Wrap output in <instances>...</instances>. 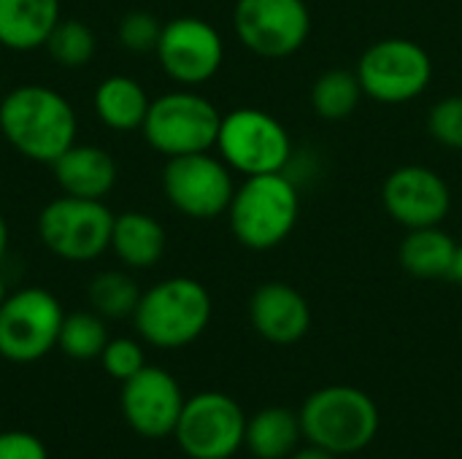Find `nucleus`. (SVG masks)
I'll return each instance as SVG.
<instances>
[{
    "label": "nucleus",
    "instance_id": "nucleus-12",
    "mask_svg": "<svg viewBox=\"0 0 462 459\" xmlns=\"http://www.w3.org/2000/svg\"><path fill=\"white\" fill-rule=\"evenodd\" d=\"M233 24L238 41L252 54L282 60L306 43L311 14L303 0H238Z\"/></svg>",
    "mask_w": 462,
    "mask_h": 459
},
{
    "label": "nucleus",
    "instance_id": "nucleus-5",
    "mask_svg": "<svg viewBox=\"0 0 462 459\" xmlns=\"http://www.w3.org/2000/svg\"><path fill=\"white\" fill-rule=\"evenodd\" d=\"M219 124L222 114L208 97L189 89H176L149 103L141 133L154 151L171 160L211 151L217 146Z\"/></svg>",
    "mask_w": 462,
    "mask_h": 459
},
{
    "label": "nucleus",
    "instance_id": "nucleus-14",
    "mask_svg": "<svg viewBox=\"0 0 462 459\" xmlns=\"http://www.w3.org/2000/svg\"><path fill=\"white\" fill-rule=\"evenodd\" d=\"M382 203L390 219L406 230L436 227L452 208V192L433 168L403 165L387 176L382 187Z\"/></svg>",
    "mask_w": 462,
    "mask_h": 459
},
{
    "label": "nucleus",
    "instance_id": "nucleus-10",
    "mask_svg": "<svg viewBox=\"0 0 462 459\" xmlns=\"http://www.w3.org/2000/svg\"><path fill=\"white\" fill-rule=\"evenodd\" d=\"M168 203L189 219H217L227 214L236 195L233 170L208 151L171 157L162 170Z\"/></svg>",
    "mask_w": 462,
    "mask_h": 459
},
{
    "label": "nucleus",
    "instance_id": "nucleus-26",
    "mask_svg": "<svg viewBox=\"0 0 462 459\" xmlns=\"http://www.w3.org/2000/svg\"><path fill=\"white\" fill-rule=\"evenodd\" d=\"M43 49L62 68H84L95 57L97 41L89 24L79 19H60Z\"/></svg>",
    "mask_w": 462,
    "mask_h": 459
},
{
    "label": "nucleus",
    "instance_id": "nucleus-8",
    "mask_svg": "<svg viewBox=\"0 0 462 459\" xmlns=\"http://www.w3.org/2000/svg\"><path fill=\"white\" fill-rule=\"evenodd\" d=\"M363 95L387 106L420 97L433 78V60L417 41L384 38L371 43L355 68Z\"/></svg>",
    "mask_w": 462,
    "mask_h": 459
},
{
    "label": "nucleus",
    "instance_id": "nucleus-7",
    "mask_svg": "<svg viewBox=\"0 0 462 459\" xmlns=\"http://www.w3.org/2000/svg\"><path fill=\"white\" fill-rule=\"evenodd\" d=\"M114 214L103 200L62 195L38 214L43 246L65 262H89L111 249Z\"/></svg>",
    "mask_w": 462,
    "mask_h": 459
},
{
    "label": "nucleus",
    "instance_id": "nucleus-34",
    "mask_svg": "<svg viewBox=\"0 0 462 459\" xmlns=\"http://www.w3.org/2000/svg\"><path fill=\"white\" fill-rule=\"evenodd\" d=\"M8 298V289H5V279L0 276V306H3V300Z\"/></svg>",
    "mask_w": 462,
    "mask_h": 459
},
{
    "label": "nucleus",
    "instance_id": "nucleus-30",
    "mask_svg": "<svg viewBox=\"0 0 462 459\" xmlns=\"http://www.w3.org/2000/svg\"><path fill=\"white\" fill-rule=\"evenodd\" d=\"M0 459H49L43 441L27 430L0 433Z\"/></svg>",
    "mask_w": 462,
    "mask_h": 459
},
{
    "label": "nucleus",
    "instance_id": "nucleus-27",
    "mask_svg": "<svg viewBox=\"0 0 462 459\" xmlns=\"http://www.w3.org/2000/svg\"><path fill=\"white\" fill-rule=\"evenodd\" d=\"M162 24L154 14L149 11H130L119 19V27H116V38L119 43L133 51V54H146V51H154L157 43H160V32H162Z\"/></svg>",
    "mask_w": 462,
    "mask_h": 459
},
{
    "label": "nucleus",
    "instance_id": "nucleus-28",
    "mask_svg": "<svg viewBox=\"0 0 462 459\" xmlns=\"http://www.w3.org/2000/svg\"><path fill=\"white\" fill-rule=\"evenodd\" d=\"M428 133L436 143L462 151V95H449L430 108Z\"/></svg>",
    "mask_w": 462,
    "mask_h": 459
},
{
    "label": "nucleus",
    "instance_id": "nucleus-32",
    "mask_svg": "<svg viewBox=\"0 0 462 459\" xmlns=\"http://www.w3.org/2000/svg\"><path fill=\"white\" fill-rule=\"evenodd\" d=\"M5 252H8V225L5 216L0 214V262L5 260Z\"/></svg>",
    "mask_w": 462,
    "mask_h": 459
},
{
    "label": "nucleus",
    "instance_id": "nucleus-3",
    "mask_svg": "<svg viewBox=\"0 0 462 459\" xmlns=\"http://www.w3.org/2000/svg\"><path fill=\"white\" fill-rule=\"evenodd\" d=\"M298 417L303 438L336 457L368 449L382 425L379 409L371 395L349 384L317 390L306 398Z\"/></svg>",
    "mask_w": 462,
    "mask_h": 459
},
{
    "label": "nucleus",
    "instance_id": "nucleus-18",
    "mask_svg": "<svg viewBox=\"0 0 462 459\" xmlns=\"http://www.w3.org/2000/svg\"><path fill=\"white\" fill-rule=\"evenodd\" d=\"M60 0H0V46L35 51L60 22Z\"/></svg>",
    "mask_w": 462,
    "mask_h": 459
},
{
    "label": "nucleus",
    "instance_id": "nucleus-23",
    "mask_svg": "<svg viewBox=\"0 0 462 459\" xmlns=\"http://www.w3.org/2000/svg\"><path fill=\"white\" fill-rule=\"evenodd\" d=\"M360 97H363L360 78L355 70H346V68L325 70L311 87V106L317 116L328 122H341L352 116L355 108L360 106Z\"/></svg>",
    "mask_w": 462,
    "mask_h": 459
},
{
    "label": "nucleus",
    "instance_id": "nucleus-13",
    "mask_svg": "<svg viewBox=\"0 0 462 459\" xmlns=\"http://www.w3.org/2000/svg\"><path fill=\"white\" fill-rule=\"evenodd\" d=\"M154 54L168 78L181 87H198L219 73L225 62V43L211 22L176 16L162 24Z\"/></svg>",
    "mask_w": 462,
    "mask_h": 459
},
{
    "label": "nucleus",
    "instance_id": "nucleus-2",
    "mask_svg": "<svg viewBox=\"0 0 462 459\" xmlns=\"http://www.w3.org/2000/svg\"><path fill=\"white\" fill-rule=\"evenodd\" d=\"M211 311V295L198 279L173 276L141 292L133 322L149 346L184 349L206 333Z\"/></svg>",
    "mask_w": 462,
    "mask_h": 459
},
{
    "label": "nucleus",
    "instance_id": "nucleus-1",
    "mask_svg": "<svg viewBox=\"0 0 462 459\" xmlns=\"http://www.w3.org/2000/svg\"><path fill=\"white\" fill-rule=\"evenodd\" d=\"M73 106L46 84L14 87L0 100V133L27 160L51 165L76 143Z\"/></svg>",
    "mask_w": 462,
    "mask_h": 459
},
{
    "label": "nucleus",
    "instance_id": "nucleus-11",
    "mask_svg": "<svg viewBox=\"0 0 462 459\" xmlns=\"http://www.w3.org/2000/svg\"><path fill=\"white\" fill-rule=\"evenodd\" d=\"M189 459H230L246 438V417L225 392H198L184 400L173 430Z\"/></svg>",
    "mask_w": 462,
    "mask_h": 459
},
{
    "label": "nucleus",
    "instance_id": "nucleus-29",
    "mask_svg": "<svg viewBox=\"0 0 462 459\" xmlns=\"http://www.w3.org/2000/svg\"><path fill=\"white\" fill-rule=\"evenodd\" d=\"M100 363L106 368V373L116 381H127L133 379L138 371L146 368V354H143V346L133 338H114L106 344L103 354H100Z\"/></svg>",
    "mask_w": 462,
    "mask_h": 459
},
{
    "label": "nucleus",
    "instance_id": "nucleus-31",
    "mask_svg": "<svg viewBox=\"0 0 462 459\" xmlns=\"http://www.w3.org/2000/svg\"><path fill=\"white\" fill-rule=\"evenodd\" d=\"M287 459H336V454H330L319 446H306V449H295Z\"/></svg>",
    "mask_w": 462,
    "mask_h": 459
},
{
    "label": "nucleus",
    "instance_id": "nucleus-24",
    "mask_svg": "<svg viewBox=\"0 0 462 459\" xmlns=\"http://www.w3.org/2000/svg\"><path fill=\"white\" fill-rule=\"evenodd\" d=\"M108 341H111L108 327H106V319L100 314L73 311V314H65V319H62L57 346L70 360L84 363V360H100Z\"/></svg>",
    "mask_w": 462,
    "mask_h": 459
},
{
    "label": "nucleus",
    "instance_id": "nucleus-16",
    "mask_svg": "<svg viewBox=\"0 0 462 459\" xmlns=\"http://www.w3.org/2000/svg\"><path fill=\"white\" fill-rule=\"evenodd\" d=\"M249 322L263 341L292 346L311 330V306L295 287L268 281L260 284L249 300Z\"/></svg>",
    "mask_w": 462,
    "mask_h": 459
},
{
    "label": "nucleus",
    "instance_id": "nucleus-21",
    "mask_svg": "<svg viewBox=\"0 0 462 459\" xmlns=\"http://www.w3.org/2000/svg\"><path fill=\"white\" fill-rule=\"evenodd\" d=\"M149 103L152 100L146 89L130 76H108L97 84L92 95V108L97 119L116 133L141 130Z\"/></svg>",
    "mask_w": 462,
    "mask_h": 459
},
{
    "label": "nucleus",
    "instance_id": "nucleus-25",
    "mask_svg": "<svg viewBox=\"0 0 462 459\" xmlns=\"http://www.w3.org/2000/svg\"><path fill=\"white\" fill-rule=\"evenodd\" d=\"M141 300L138 284L122 271H103L89 284L92 311L103 319H125L133 317Z\"/></svg>",
    "mask_w": 462,
    "mask_h": 459
},
{
    "label": "nucleus",
    "instance_id": "nucleus-22",
    "mask_svg": "<svg viewBox=\"0 0 462 459\" xmlns=\"http://www.w3.org/2000/svg\"><path fill=\"white\" fill-rule=\"evenodd\" d=\"M303 438L300 417L290 409L271 406L246 422V449L257 459H287Z\"/></svg>",
    "mask_w": 462,
    "mask_h": 459
},
{
    "label": "nucleus",
    "instance_id": "nucleus-4",
    "mask_svg": "<svg viewBox=\"0 0 462 459\" xmlns=\"http://www.w3.org/2000/svg\"><path fill=\"white\" fill-rule=\"evenodd\" d=\"M300 216L298 187L284 173L246 176L227 208L236 241L252 252L276 249L290 238Z\"/></svg>",
    "mask_w": 462,
    "mask_h": 459
},
{
    "label": "nucleus",
    "instance_id": "nucleus-19",
    "mask_svg": "<svg viewBox=\"0 0 462 459\" xmlns=\"http://www.w3.org/2000/svg\"><path fill=\"white\" fill-rule=\"evenodd\" d=\"M165 227L143 214V211H125L114 216L111 227V252L116 260L133 271L154 268L165 254Z\"/></svg>",
    "mask_w": 462,
    "mask_h": 459
},
{
    "label": "nucleus",
    "instance_id": "nucleus-6",
    "mask_svg": "<svg viewBox=\"0 0 462 459\" xmlns=\"http://www.w3.org/2000/svg\"><path fill=\"white\" fill-rule=\"evenodd\" d=\"M214 149L236 173H284L292 157V138L284 124L268 111L236 108L222 116Z\"/></svg>",
    "mask_w": 462,
    "mask_h": 459
},
{
    "label": "nucleus",
    "instance_id": "nucleus-9",
    "mask_svg": "<svg viewBox=\"0 0 462 459\" xmlns=\"http://www.w3.org/2000/svg\"><path fill=\"white\" fill-rule=\"evenodd\" d=\"M65 311L60 300L41 287H24L0 306V357L8 363H38L60 338Z\"/></svg>",
    "mask_w": 462,
    "mask_h": 459
},
{
    "label": "nucleus",
    "instance_id": "nucleus-20",
    "mask_svg": "<svg viewBox=\"0 0 462 459\" xmlns=\"http://www.w3.org/2000/svg\"><path fill=\"white\" fill-rule=\"evenodd\" d=\"M455 257H457V241L447 230H441V225L409 230L398 249L401 268L409 276L425 281L452 279Z\"/></svg>",
    "mask_w": 462,
    "mask_h": 459
},
{
    "label": "nucleus",
    "instance_id": "nucleus-15",
    "mask_svg": "<svg viewBox=\"0 0 462 459\" xmlns=\"http://www.w3.org/2000/svg\"><path fill=\"white\" fill-rule=\"evenodd\" d=\"M184 400L187 398L179 381L154 365H146L133 379L122 381V414L127 425L143 438L173 436Z\"/></svg>",
    "mask_w": 462,
    "mask_h": 459
},
{
    "label": "nucleus",
    "instance_id": "nucleus-17",
    "mask_svg": "<svg viewBox=\"0 0 462 459\" xmlns=\"http://www.w3.org/2000/svg\"><path fill=\"white\" fill-rule=\"evenodd\" d=\"M54 181L62 195L103 200L116 184V162L114 157L92 143H73L65 154L51 162Z\"/></svg>",
    "mask_w": 462,
    "mask_h": 459
},
{
    "label": "nucleus",
    "instance_id": "nucleus-33",
    "mask_svg": "<svg viewBox=\"0 0 462 459\" xmlns=\"http://www.w3.org/2000/svg\"><path fill=\"white\" fill-rule=\"evenodd\" d=\"M452 279L462 287V243H457V257H455V271H452Z\"/></svg>",
    "mask_w": 462,
    "mask_h": 459
}]
</instances>
